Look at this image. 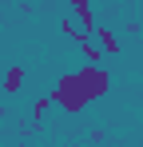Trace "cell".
Returning a JSON list of instances; mask_svg holds the SVG:
<instances>
[{
  "label": "cell",
  "mask_w": 143,
  "mask_h": 147,
  "mask_svg": "<svg viewBox=\"0 0 143 147\" xmlns=\"http://www.w3.org/2000/svg\"><path fill=\"white\" fill-rule=\"evenodd\" d=\"M76 76H80V84H84V92L95 99H103L107 92H111V72L107 68H99V64H84V68H76Z\"/></svg>",
  "instance_id": "cell-2"
},
{
  "label": "cell",
  "mask_w": 143,
  "mask_h": 147,
  "mask_svg": "<svg viewBox=\"0 0 143 147\" xmlns=\"http://www.w3.org/2000/svg\"><path fill=\"white\" fill-rule=\"evenodd\" d=\"M92 40L99 44V52H103V56H119V52H123L119 36H115V32H111L107 24H95V28H92Z\"/></svg>",
  "instance_id": "cell-3"
},
{
  "label": "cell",
  "mask_w": 143,
  "mask_h": 147,
  "mask_svg": "<svg viewBox=\"0 0 143 147\" xmlns=\"http://www.w3.org/2000/svg\"><path fill=\"white\" fill-rule=\"evenodd\" d=\"M68 4L72 8H84V4H92V0H68Z\"/></svg>",
  "instance_id": "cell-7"
},
{
  "label": "cell",
  "mask_w": 143,
  "mask_h": 147,
  "mask_svg": "<svg viewBox=\"0 0 143 147\" xmlns=\"http://www.w3.org/2000/svg\"><path fill=\"white\" fill-rule=\"evenodd\" d=\"M48 107H52V96H36V103H32V115L40 119V115H44Z\"/></svg>",
  "instance_id": "cell-6"
},
{
  "label": "cell",
  "mask_w": 143,
  "mask_h": 147,
  "mask_svg": "<svg viewBox=\"0 0 143 147\" xmlns=\"http://www.w3.org/2000/svg\"><path fill=\"white\" fill-rule=\"evenodd\" d=\"M48 96H52V103H60L68 115H80V111L92 103V96L84 92V84H80V76H76V72H64L56 84H52V92H48Z\"/></svg>",
  "instance_id": "cell-1"
},
{
  "label": "cell",
  "mask_w": 143,
  "mask_h": 147,
  "mask_svg": "<svg viewBox=\"0 0 143 147\" xmlns=\"http://www.w3.org/2000/svg\"><path fill=\"white\" fill-rule=\"evenodd\" d=\"M139 76H143V68H139Z\"/></svg>",
  "instance_id": "cell-9"
},
{
  "label": "cell",
  "mask_w": 143,
  "mask_h": 147,
  "mask_svg": "<svg viewBox=\"0 0 143 147\" xmlns=\"http://www.w3.org/2000/svg\"><path fill=\"white\" fill-rule=\"evenodd\" d=\"M135 4H139V20H143V0H135Z\"/></svg>",
  "instance_id": "cell-8"
},
{
  "label": "cell",
  "mask_w": 143,
  "mask_h": 147,
  "mask_svg": "<svg viewBox=\"0 0 143 147\" xmlns=\"http://www.w3.org/2000/svg\"><path fill=\"white\" fill-rule=\"evenodd\" d=\"M24 84H28V68H24V64H12V68H4V92H8V96L24 92Z\"/></svg>",
  "instance_id": "cell-4"
},
{
  "label": "cell",
  "mask_w": 143,
  "mask_h": 147,
  "mask_svg": "<svg viewBox=\"0 0 143 147\" xmlns=\"http://www.w3.org/2000/svg\"><path fill=\"white\" fill-rule=\"evenodd\" d=\"M64 36H68V40H76V44H80V40H88V36H92V32H88V28L80 24V20H64Z\"/></svg>",
  "instance_id": "cell-5"
}]
</instances>
